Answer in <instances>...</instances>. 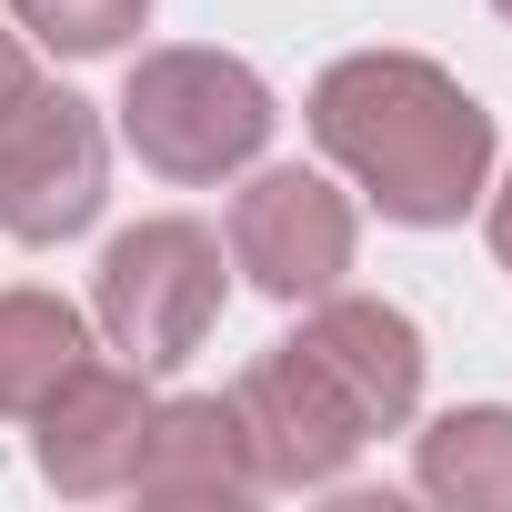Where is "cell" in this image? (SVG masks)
<instances>
[{
	"label": "cell",
	"instance_id": "obj_1",
	"mask_svg": "<svg viewBox=\"0 0 512 512\" xmlns=\"http://www.w3.org/2000/svg\"><path fill=\"white\" fill-rule=\"evenodd\" d=\"M312 141L372 191L382 221L442 231L492 181V111L422 51H352L312 81Z\"/></svg>",
	"mask_w": 512,
	"mask_h": 512
},
{
	"label": "cell",
	"instance_id": "obj_2",
	"mask_svg": "<svg viewBox=\"0 0 512 512\" xmlns=\"http://www.w3.org/2000/svg\"><path fill=\"white\" fill-rule=\"evenodd\" d=\"M272 91H262V71L251 61H231V51H141L131 61V81H121V141L141 151V171H161V181H231V171H251L262 161V141H272Z\"/></svg>",
	"mask_w": 512,
	"mask_h": 512
},
{
	"label": "cell",
	"instance_id": "obj_3",
	"mask_svg": "<svg viewBox=\"0 0 512 512\" xmlns=\"http://www.w3.org/2000/svg\"><path fill=\"white\" fill-rule=\"evenodd\" d=\"M91 322L111 332L121 362L141 372H171L201 352V332L221 322V241L181 211L161 221H131L111 251H101V272H91Z\"/></svg>",
	"mask_w": 512,
	"mask_h": 512
},
{
	"label": "cell",
	"instance_id": "obj_4",
	"mask_svg": "<svg viewBox=\"0 0 512 512\" xmlns=\"http://www.w3.org/2000/svg\"><path fill=\"white\" fill-rule=\"evenodd\" d=\"M111 201V141H101V111L71 101V91H21L0 111V231L51 251L71 231H91Z\"/></svg>",
	"mask_w": 512,
	"mask_h": 512
},
{
	"label": "cell",
	"instance_id": "obj_5",
	"mask_svg": "<svg viewBox=\"0 0 512 512\" xmlns=\"http://www.w3.org/2000/svg\"><path fill=\"white\" fill-rule=\"evenodd\" d=\"M231 412H241V442H251V472H262V492H322L362 462L372 422L362 402L302 352V342H272L262 362H251L231 382Z\"/></svg>",
	"mask_w": 512,
	"mask_h": 512
},
{
	"label": "cell",
	"instance_id": "obj_6",
	"mask_svg": "<svg viewBox=\"0 0 512 512\" xmlns=\"http://www.w3.org/2000/svg\"><path fill=\"white\" fill-rule=\"evenodd\" d=\"M352 251H362L352 191H332L322 171H251V191L231 201V272L272 302L342 292Z\"/></svg>",
	"mask_w": 512,
	"mask_h": 512
},
{
	"label": "cell",
	"instance_id": "obj_7",
	"mask_svg": "<svg viewBox=\"0 0 512 512\" xmlns=\"http://www.w3.org/2000/svg\"><path fill=\"white\" fill-rule=\"evenodd\" d=\"M141 432H151V372H141V362H81V372L31 412L41 482H51V492H71V502L131 492Z\"/></svg>",
	"mask_w": 512,
	"mask_h": 512
},
{
	"label": "cell",
	"instance_id": "obj_8",
	"mask_svg": "<svg viewBox=\"0 0 512 512\" xmlns=\"http://www.w3.org/2000/svg\"><path fill=\"white\" fill-rule=\"evenodd\" d=\"M352 402H362V422L372 432H402L412 412H422V332H412V312L402 302H372V292H322L312 302V322L292 332Z\"/></svg>",
	"mask_w": 512,
	"mask_h": 512
},
{
	"label": "cell",
	"instance_id": "obj_9",
	"mask_svg": "<svg viewBox=\"0 0 512 512\" xmlns=\"http://www.w3.org/2000/svg\"><path fill=\"white\" fill-rule=\"evenodd\" d=\"M131 492H141V502H251V492H262L231 392H181V402H151V432H141Z\"/></svg>",
	"mask_w": 512,
	"mask_h": 512
},
{
	"label": "cell",
	"instance_id": "obj_10",
	"mask_svg": "<svg viewBox=\"0 0 512 512\" xmlns=\"http://www.w3.org/2000/svg\"><path fill=\"white\" fill-rule=\"evenodd\" d=\"M91 362V312L61 292H0V422H31Z\"/></svg>",
	"mask_w": 512,
	"mask_h": 512
},
{
	"label": "cell",
	"instance_id": "obj_11",
	"mask_svg": "<svg viewBox=\"0 0 512 512\" xmlns=\"http://www.w3.org/2000/svg\"><path fill=\"white\" fill-rule=\"evenodd\" d=\"M412 482L452 512H512V402H462L412 442Z\"/></svg>",
	"mask_w": 512,
	"mask_h": 512
},
{
	"label": "cell",
	"instance_id": "obj_12",
	"mask_svg": "<svg viewBox=\"0 0 512 512\" xmlns=\"http://www.w3.org/2000/svg\"><path fill=\"white\" fill-rule=\"evenodd\" d=\"M11 11H21V31H31L41 51L101 61V51H121V41L151 21V0H11Z\"/></svg>",
	"mask_w": 512,
	"mask_h": 512
},
{
	"label": "cell",
	"instance_id": "obj_13",
	"mask_svg": "<svg viewBox=\"0 0 512 512\" xmlns=\"http://www.w3.org/2000/svg\"><path fill=\"white\" fill-rule=\"evenodd\" d=\"M31 81H41V71H31V51H21L11 31H0V111H11V101H21Z\"/></svg>",
	"mask_w": 512,
	"mask_h": 512
},
{
	"label": "cell",
	"instance_id": "obj_14",
	"mask_svg": "<svg viewBox=\"0 0 512 512\" xmlns=\"http://www.w3.org/2000/svg\"><path fill=\"white\" fill-rule=\"evenodd\" d=\"M492 262L512 272V171H502V191H492Z\"/></svg>",
	"mask_w": 512,
	"mask_h": 512
},
{
	"label": "cell",
	"instance_id": "obj_15",
	"mask_svg": "<svg viewBox=\"0 0 512 512\" xmlns=\"http://www.w3.org/2000/svg\"><path fill=\"white\" fill-rule=\"evenodd\" d=\"M492 11H502V21H512V0H492Z\"/></svg>",
	"mask_w": 512,
	"mask_h": 512
}]
</instances>
